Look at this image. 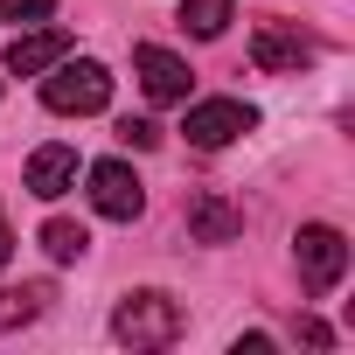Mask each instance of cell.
<instances>
[{"instance_id":"8","label":"cell","mask_w":355,"mask_h":355,"mask_svg":"<svg viewBox=\"0 0 355 355\" xmlns=\"http://www.w3.org/2000/svg\"><path fill=\"white\" fill-rule=\"evenodd\" d=\"M77 174H84L77 146L49 139V146H35V153H28V196H42V202H63V196L77 189Z\"/></svg>"},{"instance_id":"5","label":"cell","mask_w":355,"mask_h":355,"mask_svg":"<svg viewBox=\"0 0 355 355\" xmlns=\"http://www.w3.org/2000/svg\"><path fill=\"white\" fill-rule=\"evenodd\" d=\"M84 182H91V209H98L105 223H132V216L146 209V189H139V174H132L125 160H91Z\"/></svg>"},{"instance_id":"1","label":"cell","mask_w":355,"mask_h":355,"mask_svg":"<svg viewBox=\"0 0 355 355\" xmlns=\"http://www.w3.org/2000/svg\"><path fill=\"white\" fill-rule=\"evenodd\" d=\"M112 341L119 348H174L182 341V300L160 293V286H139L112 306Z\"/></svg>"},{"instance_id":"10","label":"cell","mask_w":355,"mask_h":355,"mask_svg":"<svg viewBox=\"0 0 355 355\" xmlns=\"http://www.w3.org/2000/svg\"><path fill=\"white\" fill-rule=\"evenodd\" d=\"M237 223H244V216H237L230 202H216V196H196V202H189V230H196L202 244H230Z\"/></svg>"},{"instance_id":"11","label":"cell","mask_w":355,"mask_h":355,"mask_svg":"<svg viewBox=\"0 0 355 355\" xmlns=\"http://www.w3.org/2000/svg\"><path fill=\"white\" fill-rule=\"evenodd\" d=\"M49 313V286H21V293H0V334H21L28 320Z\"/></svg>"},{"instance_id":"6","label":"cell","mask_w":355,"mask_h":355,"mask_svg":"<svg viewBox=\"0 0 355 355\" xmlns=\"http://www.w3.org/2000/svg\"><path fill=\"white\" fill-rule=\"evenodd\" d=\"M313 56H320V42H313L300 21H258V28H251V63L272 70V77H279V70H306Z\"/></svg>"},{"instance_id":"12","label":"cell","mask_w":355,"mask_h":355,"mask_svg":"<svg viewBox=\"0 0 355 355\" xmlns=\"http://www.w3.org/2000/svg\"><path fill=\"white\" fill-rule=\"evenodd\" d=\"M42 251H49L56 265H77V258L91 251V237H84V223H63V216H49V223H42Z\"/></svg>"},{"instance_id":"2","label":"cell","mask_w":355,"mask_h":355,"mask_svg":"<svg viewBox=\"0 0 355 355\" xmlns=\"http://www.w3.org/2000/svg\"><path fill=\"white\" fill-rule=\"evenodd\" d=\"M42 105L63 112V119H91V112L112 105V70L98 56H56L42 70Z\"/></svg>"},{"instance_id":"4","label":"cell","mask_w":355,"mask_h":355,"mask_svg":"<svg viewBox=\"0 0 355 355\" xmlns=\"http://www.w3.org/2000/svg\"><path fill=\"white\" fill-rule=\"evenodd\" d=\"M258 125V112L244 105V98H202V105H189V146H202V153H223L230 139H244Z\"/></svg>"},{"instance_id":"7","label":"cell","mask_w":355,"mask_h":355,"mask_svg":"<svg viewBox=\"0 0 355 355\" xmlns=\"http://www.w3.org/2000/svg\"><path fill=\"white\" fill-rule=\"evenodd\" d=\"M132 70H139V84H146L153 105H189V63L174 56V49L139 42V49H132Z\"/></svg>"},{"instance_id":"17","label":"cell","mask_w":355,"mask_h":355,"mask_svg":"<svg viewBox=\"0 0 355 355\" xmlns=\"http://www.w3.org/2000/svg\"><path fill=\"white\" fill-rule=\"evenodd\" d=\"M300 341H306V348H327V341H334V334H327V327H320V320H300Z\"/></svg>"},{"instance_id":"18","label":"cell","mask_w":355,"mask_h":355,"mask_svg":"<svg viewBox=\"0 0 355 355\" xmlns=\"http://www.w3.org/2000/svg\"><path fill=\"white\" fill-rule=\"evenodd\" d=\"M8 258H15V230H8V216H0V272H8Z\"/></svg>"},{"instance_id":"13","label":"cell","mask_w":355,"mask_h":355,"mask_svg":"<svg viewBox=\"0 0 355 355\" xmlns=\"http://www.w3.org/2000/svg\"><path fill=\"white\" fill-rule=\"evenodd\" d=\"M182 21H189L196 42H216L230 28V0H182Z\"/></svg>"},{"instance_id":"15","label":"cell","mask_w":355,"mask_h":355,"mask_svg":"<svg viewBox=\"0 0 355 355\" xmlns=\"http://www.w3.org/2000/svg\"><path fill=\"white\" fill-rule=\"evenodd\" d=\"M119 139L146 153V146H160V125H153V119H125V125H119Z\"/></svg>"},{"instance_id":"14","label":"cell","mask_w":355,"mask_h":355,"mask_svg":"<svg viewBox=\"0 0 355 355\" xmlns=\"http://www.w3.org/2000/svg\"><path fill=\"white\" fill-rule=\"evenodd\" d=\"M56 15V0H0V21H15V28H35Z\"/></svg>"},{"instance_id":"3","label":"cell","mask_w":355,"mask_h":355,"mask_svg":"<svg viewBox=\"0 0 355 355\" xmlns=\"http://www.w3.org/2000/svg\"><path fill=\"white\" fill-rule=\"evenodd\" d=\"M293 258H300L306 293H334V286H341V272H348V237H341L334 223H300Z\"/></svg>"},{"instance_id":"16","label":"cell","mask_w":355,"mask_h":355,"mask_svg":"<svg viewBox=\"0 0 355 355\" xmlns=\"http://www.w3.org/2000/svg\"><path fill=\"white\" fill-rule=\"evenodd\" d=\"M265 348H272V334H237L230 341V355H265Z\"/></svg>"},{"instance_id":"9","label":"cell","mask_w":355,"mask_h":355,"mask_svg":"<svg viewBox=\"0 0 355 355\" xmlns=\"http://www.w3.org/2000/svg\"><path fill=\"white\" fill-rule=\"evenodd\" d=\"M56 56H70V35L49 28V21H35V28H21V35L8 42V77H42Z\"/></svg>"}]
</instances>
